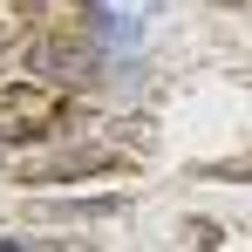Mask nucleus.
<instances>
[{
    "mask_svg": "<svg viewBox=\"0 0 252 252\" xmlns=\"http://www.w3.org/2000/svg\"><path fill=\"white\" fill-rule=\"evenodd\" d=\"M102 170H116L109 150H68V157H41V164H21L28 184H75V177H102Z\"/></svg>",
    "mask_w": 252,
    "mask_h": 252,
    "instance_id": "7ed1b4c3",
    "label": "nucleus"
},
{
    "mask_svg": "<svg viewBox=\"0 0 252 252\" xmlns=\"http://www.w3.org/2000/svg\"><path fill=\"white\" fill-rule=\"evenodd\" d=\"M34 68H48L55 82H89L95 75V34H48L34 48Z\"/></svg>",
    "mask_w": 252,
    "mask_h": 252,
    "instance_id": "f03ea898",
    "label": "nucleus"
},
{
    "mask_svg": "<svg viewBox=\"0 0 252 252\" xmlns=\"http://www.w3.org/2000/svg\"><path fill=\"white\" fill-rule=\"evenodd\" d=\"M55 123H62V89H41V82L0 89V143H34Z\"/></svg>",
    "mask_w": 252,
    "mask_h": 252,
    "instance_id": "f257e3e1",
    "label": "nucleus"
},
{
    "mask_svg": "<svg viewBox=\"0 0 252 252\" xmlns=\"http://www.w3.org/2000/svg\"><path fill=\"white\" fill-rule=\"evenodd\" d=\"M0 252H21V239H0Z\"/></svg>",
    "mask_w": 252,
    "mask_h": 252,
    "instance_id": "39448f33",
    "label": "nucleus"
},
{
    "mask_svg": "<svg viewBox=\"0 0 252 252\" xmlns=\"http://www.w3.org/2000/svg\"><path fill=\"white\" fill-rule=\"evenodd\" d=\"M62 218H109V211H123V198H62Z\"/></svg>",
    "mask_w": 252,
    "mask_h": 252,
    "instance_id": "20e7f679",
    "label": "nucleus"
}]
</instances>
